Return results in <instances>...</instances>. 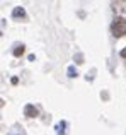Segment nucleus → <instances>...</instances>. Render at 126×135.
Masks as SVG:
<instances>
[{
  "label": "nucleus",
  "mask_w": 126,
  "mask_h": 135,
  "mask_svg": "<svg viewBox=\"0 0 126 135\" xmlns=\"http://www.w3.org/2000/svg\"><path fill=\"white\" fill-rule=\"evenodd\" d=\"M24 115H26L27 118H34V116H38V109L34 108L33 104H26V108H24Z\"/></svg>",
  "instance_id": "2"
},
{
  "label": "nucleus",
  "mask_w": 126,
  "mask_h": 135,
  "mask_svg": "<svg viewBox=\"0 0 126 135\" xmlns=\"http://www.w3.org/2000/svg\"><path fill=\"white\" fill-rule=\"evenodd\" d=\"M119 55L123 56V58H126V48H124V50H121V53H119Z\"/></svg>",
  "instance_id": "5"
},
{
  "label": "nucleus",
  "mask_w": 126,
  "mask_h": 135,
  "mask_svg": "<svg viewBox=\"0 0 126 135\" xmlns=\"http://www.w3.org/2000/svg\"><path fill=\"white\" fill-rule=\"evenodd\" d=\"M24 51H26L24 45H20V46H15V50H14V56H20V55H24Z\"/></svg>",
  "instance_id": "4"
},
{
  "label": "nucleus",
  "mask_w": 126,
  "mask_h": 135,
  "mask_svg": "<svg viewBox=\"0 0 126 135\" xmlns=\"http://www.w3.org/2000/svg\"><path fill=\"white\" fill-rule=\"evenodd\" d=\"M113 34L114 38H121L126 34V19L124 17H116L113 22Z\"/></svg>",
  "instance_id": "1"
},
{
  "label": "nucleus",
  "mask_w": 126,
  "mask_h": 135,
  "mask_svg": "<svg viewBox=\"0 0 126 135\" xmlns=\"http://www.w3.org/2000/svg\"><path fill=\"white\" fill-rule=\"evenodd\" d=\"M12 17H22V19H26V12H24L22 7H15L12 12Z\"/></svg>",
  "instance_id": "3"
}]
</instances>
